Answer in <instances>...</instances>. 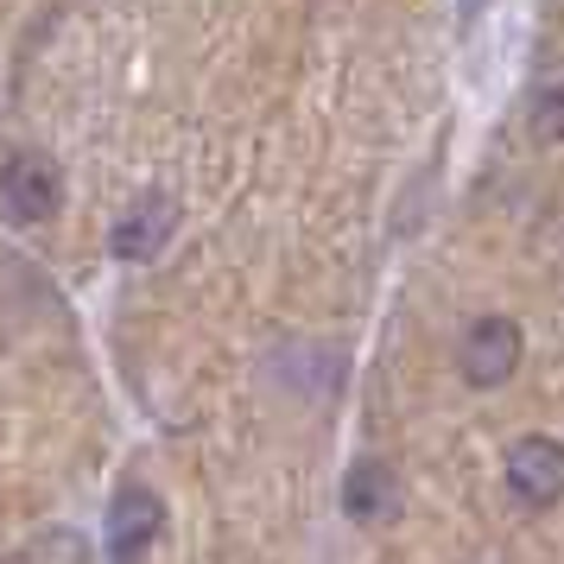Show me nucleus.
Segmentation results:
<instances>
[{
    "label": "nucleus",
    "instance_id": "obj_1",
    "mask_svg": "<svg viewBox=\"0 0 564 564\" xmlns=\"http://www.w3.org/2000/svg\"><path fill=\"white\" fill-rule=\"evenodd\" d=\"M520 361H527V330L501 317V311H482L476 324H463L457 336V375L469 387H508L520 375Z\"/></svg>",
    "mask_w": 564,
    "mask_h": 564
},
{
    "label": "nucleus",
    "instance_id": "obj_2",
    "mask_svg": "<svg viewBox=\"0 0 564 564\" xmlns=\"http://www.w3.org/2000/svg\"><path fill=\"white\" fill-rule=\"evenodd\" d=\"M0 209L20 229L52 223L57 209H64V172L45 153H7L0 159Z\"/></svg>",
    "mask_w": 564,
    "mask_h": 564
},
{
    "label": "nucleus",
    "instance_id": "obj_3",
    "mask_svg": "<svg viewBox=\"0 0 564 564\" xmlns=\"http://www.w3.org/2000/svg\"><path fill=\"white\" fill-rule=\"evenodd\" d=\"M508 495L520 508H558L564 501V444L545 432H527L508 444Z\"/></svg>",
    "mask_w": 564,
    "mask_h": 564
},
{
    "label": "nucleus",
    "instance_id": "obj_4",
    "mask_svg": "<svg viewBox=\"0 0 564 564\" xmlns=\"http://www.w3.org/2000/svg\"><path fill=\"white\" fill-rule=\"evenodd\" d=\"M178 229V204L165 197V191H147V197H133L121 216H115V229H108V254L140 267V260H159V248L172 241Z\"/></svg>",
    "mask_w": 564,
    "mask_h": 564
},
{
    "label": "nucleus",
    "instance_id": "obj_5",
    "mask_svg": "<svg viewBox=\"0 0 564 564\" xmlns=\"http://www.w3.org/2000/svg\"><path fill=\"white\" fill-rule=\"evenodd\" d=\"M165 533V501H159L153 488H115V501H108V558H147Z\"/></svg>",
    "mask_w": 564,
    "mask_h": 564
},
{
    "label": "nucleus",
    "instance_id": "obj_6",
    "mask_svg": "<svg viewBox=\"0 0 564 564\" xmlns=\"http://www.w3.org/2000/svg\"><path fill=\"white\" fill-rule=\"evenodd\" d=\"M393 501H400V482H393V469L381 457L349 463V476H343V513L356 527H381L387 513H393Z\"/></svg>",
    "mask_w": 564,
    "mask_h": 564
},
{
    "label": "nucleus",
    "instance_id": "obj_7",
    "mask_svg": "<svg viewBox=\"0 0 564 564\" xmlns=\"http://www.w3.org/2000/svg\"><path fill=\"white\" fill-rule=\"evenodd\" d=\"M527 128H533V140H545V147H558L564 140V77H545L533 89V102H527Z\"/></svg>",
    "mask_w": 564,
    "mask_h": 564
},
{
    "label": "nucleus",
    "instance_id": "obj_8",
    "mask_svg": "<svg viewBox=\"0 0 564 564\" xmlns=\"http://www.w3.org/2000/svg\"><path fill=\"white\" fill-rule=\"evenodd\" d=\"M83 552H89V545L70 539V533H52V539H39V545H32V558H83Z\"/></svg>",
    "mask_w": 564,
    "mask_h": 564
},
{
    "label": "nucleus",
    "instance_id": "obj_9",
    "mask_svg": "<svg viewBox=\"0 0 564 564\" xmlns=\"http://www.w3.org/2000/svg\"><path fill=\"white\" fill-rule=\"evenodd\" d=\"M463 7V26H469V20H476V7H482V0H457Z\"/></svg>",
    "mask_w": 564,
    "mask_h": 564
}]
</instances>
